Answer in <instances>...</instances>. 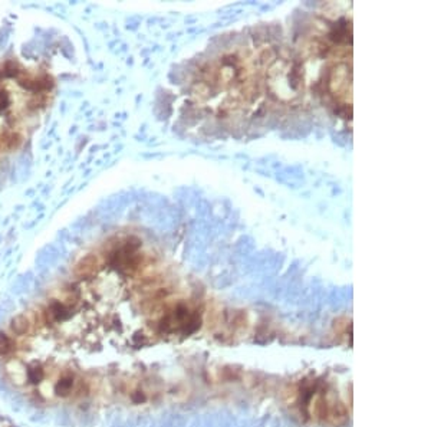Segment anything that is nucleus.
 <instances>
[{
	"label": "nucleus",
	"mask_w": 431,
	"mask_h": 427,
	"mask_svg": "<svg viewBox=\"0 0 431 427\" xmlns=\"http://www.w3.org/2000/svg\"><path fill=\"white\" fill-rule=\"evenodd\" d=\"M2 140L8 148H18L22 144V137L13 131H8L2 134Z\"/></svg>",
	"instance_id": "obj_11"
},
{
	"label": "nucleus",
	"mask_w": 431,
	"mask_h": 427,
	"mask_svg": "<svg viewBox=\"0 0 431 427\" xmlns=\"http://www.w3.org/2000/svg\"><path fill=\"white\" fill-rule=\"evenodd\" d=\"M84 380L74 372H65L55 383V393L59 397H71L72 394H82Z\"/></svg>",
	"instance_id": "obj_4"
},
{
	"label": "nucleus",
	"mask_w": 431,
	"mask_h": 427,
	"mask_svg": "<svg viewBox=\"0 0 431 427\" xmlns=\"http://www.w3.org/2000/svg\"><path fill=\"white\" fill-rule=\"evenodd\" d=\"M292 404L300 417L306 420L329 424L334 427L344 426L348 421V411L344 403L328 389L324 380H305L293 393Z\"/></svg>",
	"instance_id": "obj_1"
},
{
	"label": "nucleus",
	"mask_w": 431,
	"mask_h": 427,
	"mask_svg": "<svg viewBox=\"0 0 431 427\" xmlns=\"http://www.w3.org/2000/svg\"><path fill=\"white\" fill-rule=\"evenodd\" d=\"M15 341L9 335L0 333V357H9L15 352Z\"/></svg>",
	"instance_id": "obj_10"
},
{
	"label": "nucleus",
	"mask_w": 431,
	"mask_h": 427,
	"mask_svg": "<svg viewBox=\"0 0 431 427\" xmlns=\"http://www.w3.org/2000/svg\"><path fill=\"white\" fill-rule=\"evenodd\" d=\"M72 315V307L71 303L64 302V301H56L53 299L52 302H49V305L46 307L45 313H43V318L46 321V324H60L67 321L68 318H71Z\"/></svg>",
	"instance_id": "obj_5"
},
{
	"label": "nucleus",
	"mask_w": 431,
	"mask_h": 427,
	"mask_svg": "<svg viewBox=\"0 0 431 427\" xmlns=\"http://www.w3.org/2000/svg\"><path fill=\"white\" fill-rule=\"evenodd\" d=\"M22 68L15 60H6L5 64L0 65V78H19L22 75Z\"/></svg>",
	"instance_id": "obj_7"
},
{
	"label": "nucleus",
	"mask_w": 431,
	"mask_h": 427,
	"mask_svg": "<svg viewBox=\"0 0 431 427\" xmlns=\"http://www.w3.org/2000/svg\"><path fill=\"white\" fill-rule=\"evenodd\" d=\"M202 325V311L195 303L178 302L168 308L157 323V331L163 335H182L195 334Z\"/></svg>",
	"instance_id": "obj_2"
},
{
	"label": "nucleus",
	"mask_w": 431,
	"mask_h": 427,
	"mask_svg": "<svg viewBox=\"0 0 431 427\" xmlns=\"http://www.w3.org/2000/svg\"><path fill=\"white\" fill-rule=\"evenodd\" d=\"M31 321L26 315H18L16 318L12 320V324H11V328L15 334L18 335H26L31 333Z\"/></svg>",
	"instance_id": "obj_8"
},
{
	"label": "nucleus",
	"mask_w": 431,
	"mask_h": 427,
	"mask_svg": "<svg viewBox=\"0 0 431 427\" xmlns=\"http://www.w3.org/2000/svg\"><path fill=\"white\" fill-rule=\"evenodd\" d=\"M11 104V98L9 94L4 90H0V112L8 108V105Z\"/></svg>",
	"instance_id": "obj_12"
},
{
	"label": "nucleus",
	"mask_w": 431,
	"mask_h": 427,
	"mask_svg": "<svg viewBox=\"0 0 431 427\" xmlns=\"http://www.w3.org/2000/svg\"><path fill=\"white\" fill-rule=\"evenodd\" d=\"M18 84L21 87H23L28 91L32 92H43V91H49L53 87V80L48 75L43 74L40 77H29L25 71L22 72V75L18 78Z\"/></svg>",
	"instance_id": "obj_6"
},
{
	"label": "nucleus",
	"mask_w": 431,
	"mask_h": 427,
	"mask_svg": "<svg viewBox=\"0 0 431 427\" xmlns=\"http://www.w3.org/2000/svg\"><path fill=\"white\" fill-rule=\"evenodd\" d=\"M141 240L136 236H130L122 240L108 254V264L121 274L133 275L141 265Z\"/></svg>",
	"instance_id": "obj_3"
},
{
	"label": "nucleus",
	"mask_w": 431,
	"mask_h": 427,
	"mask_svg": "<svg viewBox=\"0 0 431 427\" xmlns=\"http://www.w3.org/2000/svg\"><path fill=\"white\" fill-rule=\"evenodd\" d=\"M26 379L32 384H39L45 379V369L42 367V364L35 362L29 365L26 370Z\"/></svg>",
	"instance_id": "obj_9"
}]
</instances>
